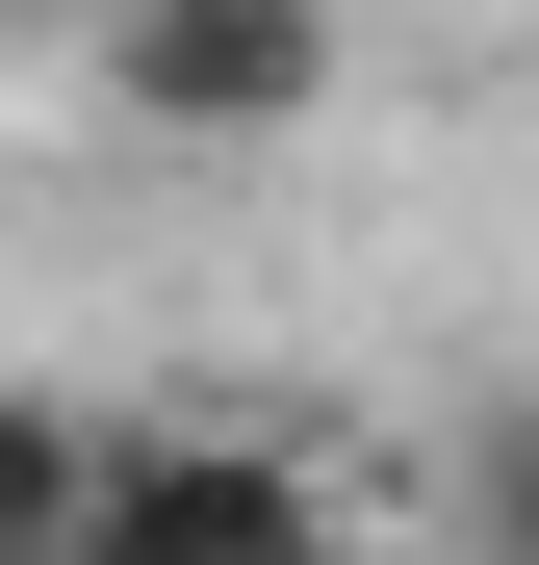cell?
I'll return each instance as SVG.
<instances>
[{
    "label": "cell",
    "instance_id": "cell-2",
    "mask_svg": "<svg viewBox=\"0 0 539 565\" xmlns=\"http://www.w3.org/2000/svg\"><path fill=\"white\" fill-rule=\"evenodd\" d=\"M334 77H359V26H334V0H104V104H129V129H180V154L309 129Z\"/></svg>",
    "mask_w": 539,
    "mask_h": 565
},
{
    "label": "cell",
    "instance_id": "cell-4",
    "mask_svg": "<svg viewBox=\"0 0 539 565\" xmlns=\"http://www.w3.org/2000/svg\"><path fill=\"white\" fill-rule=\"evenodd\" d=\"M463 540H488V565H539V412H514V437L463 462Z\"/></svg>",
    "mask_w": 539,
    "mask_h": 565
},
{
    "label": "cell",
    "instance_id": "cell-3",
    "mask_svg": "<svg viewBox=\"0 0 539 565\" xmlns=\"http://www.w3.org/2000/svg\"><path fill=\"white\" fill-rule=\"evenodd\" d=\"M77 489H104V412L0 386V565H77Z\"/></svg>",
    "mask_w": 539,
    "mask_h": 565
},
{
    "label": "cell",
    "instance_id": "cell-1",
    "mask_svg": "<svg viewBox=\"0 0 539 565\" xmlns=\"http://www.w3.org/2000/svg\"><path fill=\"white\" fill-rule=\"evenodd\" d=\"M77 565H359V489L309 437H231V412H129L104 489H77Z\"/></svg>",
    "mask_w": 539,
    "mask_h": 565
}]
</instances>
